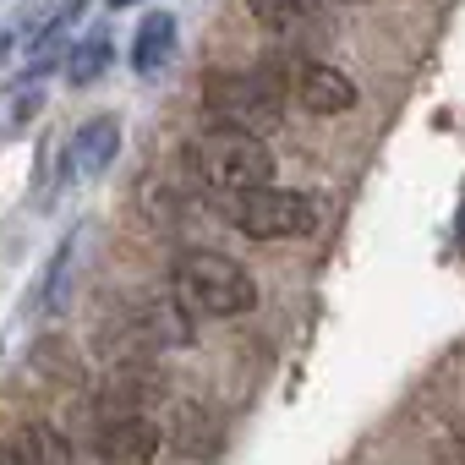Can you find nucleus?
I'll use <instances>...</instances> for the list:
<instances>
[{
    "label": "nucleus",
    "mask_w": 465,
    "mask_h": 465,
    "mask_svg": "<svg viewBox=\"0 0 465 465\" xmlns=\"http://www.w3.org/2000/svg\"><path fill=\"white\" fill-rule=\"evenodd\" d=\"M334 6H356V0H334Z\"/></svg>",
    "instance_id": "nucleus-15"
},
{
    "label": "nucleus",
    "mask_w": 465,
    "mask_h": 465,
    "mask_svg": "<svg viewBox=\"0 0 465 465\" xmlns=\"http://www.w3.org/2000/svg\"><path fill=\"white\" fill-rule=\"evenodd\" d=\"M72 274H77V236H66V242L55 247V258L45 263V274H39V296H34V312H39V318H61V312H66V302H72Z\"/></svg>",
    "instance_id": "nucleus-10"
},
{
    "label": "nucleus",
    "mask_w": 465,
    "mask_h": 465,
    "mask_svg": "<svg viewBox=\"0 0 465 465\" xmlns=\"http://www.w3.org/2000/svg\"><path fill=\"white\" fill-rule=\"evenodd\" d=\"M236 230L247 242H291V236H307L312 230V197L307 192H280V186H252V192H236Z\"/></svg>",
    "instance_id": "nucleus-4"
},
{
    "label": "nucleus",
    "mask_w": 465,
    "mask_h": 465,
    "mask_svg": "<svg viewBox=\"0 0 465 465\" xmlns=\"http://www.w3.org/2000/svg\"><path fill=\"white\" fill-rule=\"evenodd\" d=\"M186 170H192L208 192L236 197V192H252V186H269V181H274V153H269L263 132L213 121L203 137L186 143Z\"/></svg>",
    "instance_id": "nucleus-1"
},
{
    "label": "nucleus",
    "mask_w": 465,
    "mask_h": 465,
    "mask_svg": "<svg viewBox=\"0 0 465 465\" xmlns=\"http://www.w3.org/2000/svg\"><path fill=\"white\" fill-rule=\"evenodd\" d=\"M110 6H115V12H121V6H137V0H110Z\"/></svg>",
    "instance_id": "nucleus-14"
},
{
    "label": "nucleus",
    "mask_w": 465,
    "mask_h": 465,
    "mask_svg": "<svg viewBox=\"0 0 465 465\" xmlns=\"http://www.w3.org/2000/svg\"><path fill=\"white\" fill-rule=\"evenodd\" d=\"M159 443H164L159 421H148L143 411H126V416H99L94 454L99 460H153Z\"/></svg>",
    "instance_id": "nucleus-5"
},
{
    "label": "nucleus",
    "mask_w": 465,
    "mask_h": 465,
    "mask_svg": "<svg viewBox=\"0 0 465 465\" xmlns=\"http://www.w3.org/2000/svg\"><path fill=\"white\" fill-rule=\"evenodd\" d=\"M170 285L203 318H242V312L258 307L252 274L236 258H224V252H181L175 269H170Z\"/></svg>",
    "instance_id": "nucleus-2"
},
{
    "label": "nucleus",
    "mask_w": 465,
    "mask_h": 465,
    "mask_svg": "<svg viewBox=\"0 0 465 465\" xmlns=\"http://www.w3.org/2000/svg\"><path fill=\"white\" fill-rule=\"evenodd\" d=\"M247 12L274 28V34H291V28H307L312 12H318V0H247Z\"/></svg>",
    "instance_id": "nucleus-12"
},
{
    "label": "nucleus",
    "mask_w": 465,
    "mask_h": 465,
    "mask_svg": "<svg viewBox=\"0 0 465 465\" xmlns=\"http://www.w3.org/2000/svg\"><path fill=\"white\" fill-rule=\"evenodd\" d=\"M115 153H121V115H88V121L72 132L66 175H104Z\"/></svg>",
    "instance_id": "nucleus-6"
},
{
    "label": "nucleus",
    "mask_w": 465,
    "mask_h": 465,
    "mask_svg": "<svg viewBox=\"0 0 465 465\" xmlns=\"http://www.w3.org/2000/svg\"><path fill=\"white\" fill-rule=\"evenodd\" d=\"M203 110L224 126L274 132L280 115H285V88L269 72H213L203 83Z\"/></svg>",
    "instance_id": "nucleus-3"
},
{
    "label": "nucleus",
    "mask_w": 465,
    "mask_h": 465,
    "mask_svg": "<svg viewBox=\"0 0 465 465\" xmlns=\"http://www.w3.org/2000/svg\"><path fill=\"white\" fill-rule=\"evenodd\" d=\"M126 334L137 345H186L192 340V323L170 307V302H137L126 312Z\"/></svg>",
    "instance_id": "nucleus-9"
},
{
    "label": "nucleus",
    "mask_w": 465,
    "mask_h": 465,
    "mask_svg": "<svg viewBox=\"0 0 465 465\" xmlns=\"http://www.w3.org/2000/svg\"><path fill=\"white\" fill-rule=\"evenodd\" d=\"M175 443H181L186 454L208 449V443H213V432H208V411H197V405H181V411H175Z\"/></svg>",
    "instance_id": "nucleus-13"
},
{
    "label": "nucleus",
    "mask_w": 465,
    "mask_h": 465,
    "mask_svg": "<svg viewBox=\"0 0 465 465\" xmlns=\"http://www.w3.org/2000/svg\"><path fill=\"white\" fill-rule=\"evenodd\" d=\"M110 61H115L110 39H104V34H88L83 45H72V50H66L61 72H66V83H72V88H94V83L110 72Z\"/></svg>",
    "instance_id": "nucleus-11"
},
{
    "label": "nucleus",
    "mask_w": 465,
    "mask_h": 465,
    "mask_svg": "<svg viewBox=\"0 0 465 465\" xmlns=\"http://www.w3.org/2000/svg\"><path fill=\"white\" fill-rule=\"evenodd\" d=\"M175 45H181V23L175 12H153L137 23V39H132V66L143 77H159L170 61H175Z\"/></svg>",
    "instance_id": "nucleus-8"
},
{
    "label": "nucleus",
    "mask_w": 465,
    "mask_h": 465,
    "mask_svg": "<svg viewBox=\"0 0 465 465\" xmlns=\"http://www.w3.org/2000/svg\"><path fill=\"white\" fill-rule=\"evenodd\" d=\"M296 99L312 110V115H345V110H356V83L340 72V66H302V77H296Z\"/></svg>",
    "instance_id": "nucleus-7"
}]
</instances>
